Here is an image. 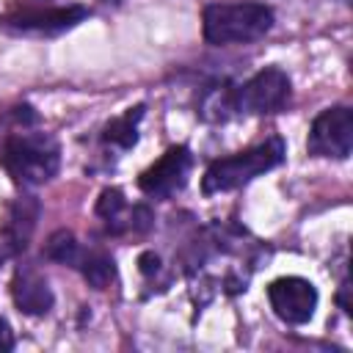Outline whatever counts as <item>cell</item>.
<instances>
[{"label": "cell", "instance_id": "6", "mask_svg": "<svg viewBox=\"0 0 353 353\" xmlns=\"http://www.w3.org/2000/svg\"><path fill=\"white\" fill-rule=\"evenodd\" d=\"M268 301L279 320H284L290 325H303L312 320V314L317 309V287L301 276H281V279L270 281Z\"/></svg>", "mask_w": 353, "mask_h": 353}, {"label": "cell", "instance_id": "15", "mask_svg": "<svg viewBox=\"0 0 353 353\" xmlns=\"http://www.w3.org/2000/svg\"><path fill=\"white\" fill-rule=\"evenodd\" d=\"M124 207H127L124 193H121L119 188H105V190H102V196H99V201H97V215H99V218H105V221L116 229V221L121 218Z\"/></svg>", "mask_w": 353, "mask_h": 353}, {"label": "cell", "instance_id": "17", "mask_svg": "<svg viewBox=\"0 0 353 353\" xmlns=\"http://www.w3.org/2000/svg\"><path fill=\"white\" fill-rule=\"evenodd\" d=\"M138 265H141V270L149 276V273H154V270L160 268V256H157V254H152V251H146V254H141Z\"/></svg>", "mask_w": 353, "mask_h": 353}, {"label": "cell", "instance_id": "11", "mask_svg": "<svg viewBox=\"0 0 353 353\" xmlns=\"http://www.w3.org/2000/svg\"><path fill=\"white\" fill-rule=\"evenodd\" d=\"M143 119V105H135L130 108L124 116L113 119L108 127H105V135L102 141L110 143V146H119V149H132L138 143V121Z\"/></svg>", "mask_w": 353, "mask_h": 353}, {"label": "cell", "instance_id": "14", "mask_svg": "<svg viewBox=\"0 0 353 353\" xmlns=\"http://www.w3.org/2000/svg\"><path fill=\"white\" fill-rule=\"evenodd\" d=\"M234 108V88H226V85H218L207 94V99L201 102V116L210 119V121H223Z\"/></svg>", "mask_w": 353, "mask_h": 353}, {"label": "cell", "instance_id": "7", "mask_svg": "<svg viewBox=\"0 0 353 353\" xmlns=\"http://www.w3.org/2000/svg\"><path fill=\"white\" fill-rule=\"evenodd\" d=\"M190 165H193L190 149H188V146H171L154 165H149V168L138 176V188H141L146 196L168 199V196H174L176 190L185 188L188 174H190Z\"/></svg>", "mask_w": 353, "mask_h": 353}, {"label": "cell", "instance_id": "8", "mask_svg": "<svg viewBox=\"0 0 353 353\" xmlns=\"http://www.w3.org/2000/svg\"><path fill=\"white\" fill-rule=\"evenodd\" d=\"M88 17V8L83 6H66V8H25L19 14L3 17L0 25L8 30H19V33H61L74 28L80 19Z\"/></svg>", "mask_w": 353, "mask_h": 353}, {"label": "cell", "instance_id": "12", "mask_svg": "<svg viewBox=\"0 0 353 353\" xmlns=\"http://www.w3.org/2000/svg\"><path fill=\"white\" fill-rule=\"evenodd\" d=\"M77 270L83 273V279L94 287V290H105L113 276H116V265L108 254L102 251H83L80 262H77Z\"/></svg>", "mask_w": 353, "mask_h": 353}, {"label": "cell", "instance_id": "2", "mask_svg": "<svg viewBox=\"0 0 353 353\" xmlns=\"http://www.w3.org/2000/svg\"><path fill=\"white\" fill-rule=\"evenodd\" d=\"M284 154H287L284 141L279 135H273V138H268L259 146H251V149L237 152L232 157H221V160L210 163V168L204 171L201 190L207 196H212V193H226V190L243 188L251 179H256L259 174L281 165L284 163Z\"/></svg>", "mask_w": 353, "mask_h": 353}, {"label": "cell", "instance_id": "16", "mask_svg": "<svg viewBox=\"0 0 353 353\" xmlns=\"http://www.w3.org/2000/svg\"><path fill=\"white\" fill-rule=\"evenodd\" d=\"M14 347V331H11V325L0 317V353H8Z\"/></svg>", "mask_w": 353, "mask_h": 353}, {"label": "cell", "instance_id": "9", "mask_svg": "<svg viewBox=\"0 0 353 353\" xmlns=\"http://www.w3.org/2000/svg\"><path fill=\"white\" fill-rule=\"evenodd\" d=\"M11 295L19 312L25 314H47L52 309V290L47 279L33 268H17L11 279Z\"/></svg>", "mask_w": 353, "mask_h": 353}, {"label": "cell", "instance_id": "1", "mask_svg": "<svg viewBox=\"0 0 353 353\" xmlns=\"http://www.w3.org/2000/svg\"><path fill=\"white\" fill-rule=\"evenodd\" d=\"M273 28V11L265 3H210L201 14L204 39L215 47L223 44H248L262 39Z\"/></svg>", "mask_w": 353, "mask_h": 353}, {"label": "cell", "instance_id": "10", "mask_svg": "<svg viewBox=\"0 0 353 353\" xmlns=\"http://www.w3.org/2000/svg\"><path fill=\"white\" fill-rule=\"evenodd\" d=\"M36 215H39V207L30 196L19 199L8 215V226H6V240L11 245V251H22L28 245V237L36 226Z\"/></svg>", "mask_w": 353, "mask_h": 353}, {"label": "cell", "instance_id": "4", "mask_svg": "<svg viewBox=\"0 0 353 353\" xmlns=\"http://www.w3.org/2000/svg\"><path fill=\"white\" fill-rule=\"evenodd\" d=\"M306 149L314 157L347 160L350 157V149H353V110L347 105L325 108L312 121Z\"/></svg>", "mask_w": 353, "mask_h": 353}, {"label": "cell", "instance_id": "13", "mask_svg": "<svg viewBox=\"0 0 353 353\" xmlns=\"http://www.w3.org/2000/svg\"><path fill=\"white\" fill-rule=\"evenodd\" d=\"M44 256L52 259V262L77 268V262H80V256H83V248H80V243L74 240L72 232L58 229V232L50 234V240H47V245H44Z\"/></svg>", "mask_w": 353, "mask_h": 353}, {"label": "cell", "instance_id": "3", "mask_svg": "<svg viewBox=\"0 0 353 353\" xmlns=\"http://www.w3.org/2000/svg\"><path fill=\"white\" fill-rule=\"evenodd\" d=\"M3 163L14 179L25 185H41L58 174L61 146L47 132H19L6 141Z\"/></svg>", "mask_w": 353, "mask_h": 353}, {"label": "cell", "instance_id": "5", "mask_svg": "<svg viewBox=\"0 0 353 353\" xmlns=\"http://www.w3.org/2000/svg\"><path fill=\"white\" fill-rule=\"evenodd\" d=\"M290 77L287 72L268 66L256 72L251 80H245L240 88H234V108L243 113H276L290 99Z\"/></svg>", "mask_w": 353, "mask_h": 353}]
</instances>
